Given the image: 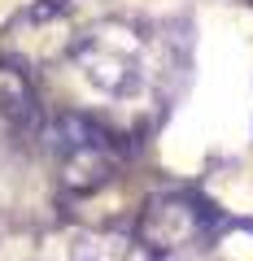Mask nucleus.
I'll list each match as a JSON object with an SVG mask.
<instances>
[{
    "label": "nucleus",
    "instance_id": "f257e3e1",
    "mask_svg": "<svg viewBox=\"0 0 253 261\" xmlns=\"http://www.w3.org/2000/svg\"><path fill=\"white\" fill-rule=\"evenodd\" d=\"M75 61L83 65L87 83L105 96H131L144 83V53H140V39L127 27L87 31L75 44Z\"/></svg>",
    "mask_w": 253,
    "mask_h": 261
},
{
    "label": "nucleus",
    "instance_id": "f03ea898",
    "mask_svg": "<svg viewBox=\"0 0 253 261\" xmlns=\"http://www.w3.org/2000/svg\"><path fill=\"white\" fill-rule=\"evenodd\" d=\"M214 226H218V214L205 205V200H192V196H166V200H153V205L144 209L140 235H144L149 248L175 252V248H188V244L205 240Z\"/></svg>",
    "mask_w": 253,
    "mask_h": 261
},
{
    "label": "nucleus",
    "instance_id": "7ed1b4c3",
    "mask_svg": "<svg viewBox=\"0 0 253 261\" xmlns=\"http://www.w3.org/2000/svg\"><path fill=\"white\" fill-rule=\"evenodd\" d=\"M0 113L18 126H35L39 122V92L35 79H31L27 61L18 57H5L0 61Z\"/></svg>",
    "mask_w": 253,
    "mask_h": 261
},
{
    "label": "nucleus",
    "instance_id": "20e7f679",
    "mask_svg": "<svg viewBox=\"0 0 253 261\" xmlns=\"http://www.w3.org/2000/svg\"><path fill=\"white\" fill-rule=\"evenodd\" d=\"M70 257L75 261H131L135 248L127 235H83V240H75Z\"/></svg>",
    "mask_w": 253,
    "mask_h": 261
}]
</instances>
